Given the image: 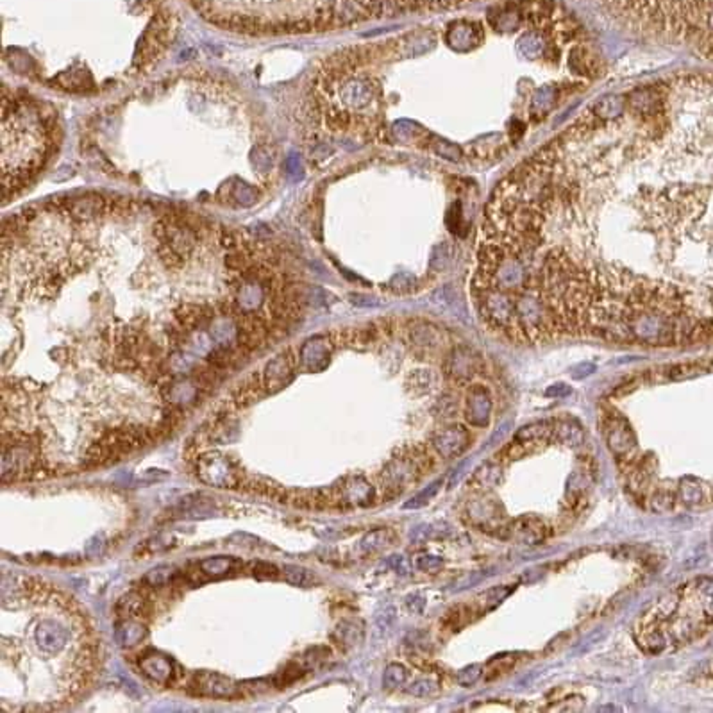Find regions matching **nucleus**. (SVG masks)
Listing matches in <instances>:
<instances>
[{
    "label": "nucleus",
    "mask_w": 713,
    "mask_h": 713,
    "mask_svg": "<svg viewBox=\"0 0 713 713\" xmlns=\"http://www.w3.org/2000/svg\"><path fill=\"white\" fill-rule=\"evenodd\" d=\"M204 20L243 34L325 31L365 18L367 0H188Z\"/></svg>",
    "instance_id": "nucleus-1"
},
{
    "label": "nucleus",
    "mask_w": 713,
    "mask_h": 713,
    "mask_svg": "<svg viewBox=\"0 0 713 713\" xmlns=\"http://www.w3.org/2000/svg\"><path fill=\"white\" fill-rule=\"evenodd\" d=\"M433 468L431 454L424 447H410L401 456H395L386 463L379 476L381 490L385 497H395L408 486L413 485Z\"/></svg>",
    "instance_id": "nucleus-2"
},
{
    "label": "nucleus",
    "mask_w": 713,
    "mask_h": 713,
    "mask_svg": "<svg viewBox=\"0 0 713 713\" xmlns=\"http://www.w3.org/2000/svg\"><path fill=\"white\" fill-rule=\"evenodd\" d=\"M197 477L213 488H237L241 485V470L229 456L208 452L197 460Z\"/></svg>",
    "instance_id": "nucleus-3"
},
{
    "label": "nucleus",
    "mask_w": 713,
    "mask_h": 713,
    "mask_svg": "<svg viewBox=\"0 0 713 713\" xmlns=\"http://www.w3.org/2000/svg\"><path fill=\"white\" fill-rule=\"evenodd\" d=\"M40 472L38 468V451L34 443H29L23 436L11 443H2V479H23L29 474Z\"/></svg>",
    "instance_id": "nucleus-4"
},
{
    "label": "nucleus",
    "mask_w": 713,
    "mask_h": 713,
    "mask_svg": "<svg viewBox=\"0 0 713 713\" xmlns=\"http://www.w3.org/2000/svg\"><path fill=\"white\" fill-rule=\"evenodd\" d=\"M603 433L612 454L621 461H631L636 452V438L630 422L619 413L604 416Z\"/></svg>",
    "instance_id": "nucleus-5"
},
{
    "label": "nucleus",
    "mask_w": 713,
    "mask_h": 713,
    "mask_svg": "<svg viewBox=\"0 0 713 713\" xmlns=\"http://www.w3.org/2000/svg\"><path fill=\"white\" fill-rule=\"evenodd\" d=\"M483 368V359L481 356L477 354L476 350L470 349V347H454L452 350H449L445 356V361H443V372L452 383H458V385H463V383H470L477 374L481 372Z\"/></svg>",
    "instance_id": "nucleus-6"
},
{
    "label": "nucleus",
    "mask_w": 713,
    "mask_h": 713,
    "mask_svg": "<svg viewBox=\"0 0 713 713\" xmlns=\"http://www.w3.org/2000/svg\"><path fill=\"white\" fill-rule=\"evenodd\" d=\"M470 442H472V436L465 425L451 424L438 429L431 436V449L440 458L451 460V458H460L470 447Z\"/></svg>",
    "instance_id": "nucleus-7"
},
{
    "label": "nucleus",
    "mask_w": 713,
    "mask_h": 713,
    "mask_svg": "<svg viewBox=\"0 0 713 713\" xmlns=\"http://www.w3.org/2000/svg\"><path fill=\"white\" fill-rule=\"evenodd\" d=\"M299 367V356L292 349L268 361L265 370L261 372L263 386L267 394H277L279 390L288 386L295 377V370Z\"/></svg>",
    "instance_id": "nucleus-8"
},
{
    "label": "nucleus",
    "mask_w": 713,
    "mask_h": 713,
    "mask_svg": "<svg viewBox=\"0 0 713 713\" xmlns=\"http://www.w3.org/2000/svg\"><path fill=\"white\" fill-rule=\"evenodd\" d=\"M492 394L485 385H470L465 394L463 416L474 428H486L492 416Z\"/></svg>",
    "instance_id": "nucleus-9"
},
{
    "label": "nucleus",
    "mask_w": 713,
    "mask_h": 713,
    "mask_svg": "<svg viewBox=\"0 0 713 713\" xmlns=\"http://www.w3.org/2000/svg\"><path fill=\"white\" fill-rule=\"evenodd\" d=\"M408 343L415 349L419 354H434L445 345V334L436 325L416 320L406 328Z\"/></svg>",
    "instance_id": "nucleus-10"
},
{
    "label": "nucleus",
    "mask_w": 713,
    "mask_h": 713,
    "mask_svg": "<svg viewBox=\"0 0 713 713\" xmlns=\"http://www.w3.org/2000/svg\"><path fill=\"white\" fill-rule=\"evenodd\" d=\"M70 639V633L63 624L52 621V619H45L41 621L34 630V642L40 649V652L47 656H56L63 649L66 647Z\"/></svg>",
    "instance_id": "nucleus-11"
},
{
    "label": "nucleus",
    "mask_w": 713,
    "mask_h": 713,
    "mask_svg": "<svg viewBox=\"0 0 713 713\" xmlns=\"http://www.w3.org/2000/svg\"><path fill=\"white\" fill-rule=\"evenodd\" d=\"M190 688L199 696L208 697H234L238 696L237 683L225 678L222 674L214 672H199L190 681Z\"/></svg>",
    "instance_id": "nucleus-12"
},
{
    "label": "nucleus",
    "mask_w": 713,
    "mask_h": 713,
    "mask_svg": "<svg viewBox=\"0 0 713 713\" xmlns=\"http://www.w3.org/2000/svg\"><path fill=\"white\" fill-rule=\"evenodd\" d=\"M138 667H140L145 678L150 679L152 683L163 685V687L170 685L177 676V672H175L177 667H175L174 661L158 651H149L141 654L140 660H138Z\"/></svg>",
    "instance_id": "nucleus-13"
},
{
    "label": "nucleus",
    "mask_w": 713,
    "mask_h": 713,
    "mask_svg": "<svg viewBox=\"0 0 713 713\" xmlns=\"http://www.w3.org/2000/svg\"><path fill=\"white\" fill-rule=\"evenodd\" d=\"M374 486L365 477H349L333 490V503L337 501L347 506H368L374 501Z\"/></svg>",
    "instance_id": "nucleus-14"
},
{
    "label": "nucleus",
    "mask_w": 713,
    "mask_h": 713,
    "mask_svg": "<svg viewBox=\"0 0 713 713\" xmlns=\"http://www.w3.org/2000/svg\"><path fill=\"white\" fill-rule=\"evenodd\" d=\"M36 585L32 579L17 576V574H4L2 576V606L4 608H20L27 599L34 597Z\"/></svg>",
    "instance_id": "nucleus-15"
},
{
    "label": "nucleus",
    "mask_w": 713,
    "mask_h": 713,
    "mask_svg": "<svg viewBox=\"0 0 713 713\" xmlns=\"http://www.w3.org/2000/svg\"><path fill=\"white\" fill-rule=\"evenodd\" d=\"M331 345L333 341L329 337H315L301 347L299 352V363L310 370V372H320L329 365L331 358Z\"/></svg>",
    "instance_id": "nucleus-16"
},
{
    "label": "nucleus",
    "mask_w": 713,
    "mask_h": 713,
    "mask_svg": "<svg viewBox=\"0 0 713 713\" xmlns=\"http://www.w3.org/2000/svg\"><path fill=\"white\" fill-rule=\"evenodd\" d=\"M467 515L472 519V524L479 525L485 531L497 530L504 521V510L495 499L481 497L470 501L467 506Z\"/></svg>",
    "instance_id": "nucleus-17"
},
{
    "label": "nucleus",
    "mask_w": 713,
    "mask_h": 713,
    "mask_svg": "<svg viewBox=\"0 0 713 713\" xmlns=\"http://www.w3.org/2000/svg\"><path fill=\"white\" fill-rule=\"evenodd\" d=\"M445 40L458 52H467L483 41V29L477 22H452L447 27Z\"/></svg>",
    "instance_id": "nucleus-18"
},
{
    "label": "nucleus",
    "mask_w": 713,
    "mask_h": 713,
    "mask_svg": "<svg viewBox=\"0 0 713 713\" xmlns=\"http://www.w3.org/2000/svg\"><path fill=\"white\" fill-rule=\"evenodd\" d=\"M687 595L696 603L697 608L703 612L708 622H713V578H697L690 585L683 588Z\"/></svg>",
    "instance_id": "nucleus-19"
},
{
    "label": "nucleus",
    "mask_w": 713,
    "mask_h": 713,
    "mask_svg": "<svg viewBox=\"0 0 713 713\" xmlns=\"http://www.w3.org/2000/svg\"><path fill=\"white\" fill-rule=\"evenodd\" d=\"M510 533L516 540H521V542L536 545L547 536V525L545 522L536 519V516H521L519 521L513 522L512 528H510Z\"/></svg>",
    "instance_id": "nucleus-20"
},
{
    "label": "nucleus",
    "mask_w": 713,
    "mask_h": 713,
    "mask_svg": "<svg viewBox=\"0 0 713 713\" xmlns=\"http://www.w3.org/2000/svg\"><path fill=\"white\" fill-rule=\"evenodd\" d=\"M263 394H267L265 386H263V376L261 374H250L234 388L232 403L237 404V408H247L256 403Z\"/></svg>",
    "instance_id": "nucleus-21"
},
{
    "label": "nucleus",
    "mask_w": 713,
    "mask_h": 713,
    "mask_svg": "<svg viewBox=\"0 0 713 713\" xmlns=\"http://www.w3.org/2000/svg\"><path fill=\"white\" fill-rule=\"evenodd\" d=\"M552 436L567 447H579L585 443V429L578 420L561 419L552 424Z\"/></svg>",
    "instance_id": "nucleus-22"
},
{
    "label": "nucleus",
    "mask_w": 713,
    "mask_h": 713,
    "mask_svg": "<svg viewBox=\"0 0 713 713\" xmlns=\"http://www.w3.org/2000/svg\"><path fill=\"white\" fill-rule=\"evenodd\" d=\"M678 501L685 506H699L708 499V486L697 477H683L678 485Z\"/></svg>",
    "instance_id": "nucleus-23"
},
{
    "label": "nucleus",
    "mask_w": 713,
    "mask_h": 713,
    "mask_svg": "<svg viewBox=\"0 0 713 713\" xmlns=\"http://www.w3.org/2000/svg\"><path fill=\"white\" fill-rule=\"evenodd\" d=\"M552 424L554 422H551V420H539V422L524 425V428L516 431L515 443H519L521 447H524V451H528L531 445L543 442V440L551 436Z\"/></svg>",
    "instance_id": "nucleus-24"
},
{
    "label": "nucleus",
    "mask_w": 713,
    "mask_h": 713,
    "mask_svg": "<svg viewBox=\"0 0 713 713\" xmlns=\"http://www.w3.org/2000/svg\"><path fill=\"white\" fill-rule=\"evenodd\" d=\"M145 636H147V630L141 622H138V619H122L117 626V631H114L117 643L125 649H131L141 643Z\"/></svg>",
    "instance_id": "nucleus-25"
},
{
    "label": "nucleus",
    "mask_w": 713,
    "mask_h": 713,
    "mask_svg": "<svg viewBox=\"0 0 713 713\" xmlns=\"http://www.w3.org/2000/svg\"><path fill=\"white\" fill-rule=\"evenodd\" d=\"M363 622L356 621V619H345V621H341L333 633V639L337 640L338 645L343 649L356 647L358 643L363 642Z\"/></svg>",
    "instance_id": "nucleus-26"
},
{
    "label": "nucleus",
    "mask_w": 713,
    "mask_h": 713,
    "mask_svg": "<svg viewBox=\"0 0 713 713\" xmlns=\"http://www.w3.org/2000/svg\"><path fill=\"white\" fill-rule=\"evenodd\" d=\"M438 386V376L431 368H416L406 377V388L413 395H428Z\"/></svg>",
    "instance_id": "nucleus-27"
},
{
    "label": "nucleus",
    "mask_w": 713,
    "mask_h": 713,
    "mask_svg": "<svg viewBox=\"0 0 713 713\" xmlns=\"http://www.w3.org/2000/svg\"><path fill=\"white\" fill-rule=\"evenodd\" d=\"M199 394H201V388L193 379L184 381V383H172L168 385V399L170 403L175 404V406H190V404L197 403Z\"/></svg>",
    "instance_id": "nucleus-28"
},
{
    "label": "nucleus",
    "mask_w": 713,
    "mask_h": 713,
    "mask_svg": "<svg viewBox=\"0 0 713 713\" xmlns=\"http://www.w3.org/2000/svg\"><path fill=\"white\" fill-rule=\"evenodd\" d=\"M147 612V599L140 592H129L117 603V613L120 619H140Z\"/></svg>",
    "instance_id": "nucleus-29"
},
{
    "label": "nucleus",
    "mask_w": 713,
    "mask_h": 713,
    "mask_svg": "<svg viewBox=\"0 0 713 713\" xmlns=\"http://www.w3.org/2000/svg\"><path fill=\"white\" fill-rule=\"evenodd\" d=\"M237 563L238 561L231 556H213V558L202 560L199 563V569H201V574H204L208 578H222L225 574L232 572Z\"/></svg>",
    "instance_id": "nucleus-30"
},
{
    "label": "nucleus",
    "mask_w": 713,
    "mask_h": 713,
    "mask_svg": "<svg viewBox=\"0 0 713 713\" xmlns=\"http://www.w3.org/2000/svg\"><path fill=\"white\" fill-rule=\"evenodd\" d=\"M394 540V531L388 530V528H379V530L368 531L363 539H361V542H359V547H361L365 552H379L383 551V549H386L388 545H392Z\"/></svg>",
    "instance_id": "nucleus-31"
},
{
    "label": "nucleus",
    "mask_w": 713,
    "mask_h": 713,
    "mask_svg": "<svg viewBox=\"0 0 713 713\" xmlns=\"http://www.w3.org/2000/svg\"><path fill=\"white\" fill-rule=\"evenodd\" d=\"M654 465H656V461L652 460V458H647V460L643 458V460L636 463L630 477V485L633 492L639 494V492H643L651 485V479L654 476Z\"/></svg>",
    "instance_id": "nucleus-32"
},
{
    "label": "nucleus",
    "mask_w": 713,
    "mask_h": 713,
    "mask_svg": "<svg viewBox=\"0 0 713 713\" xmlns=\"http://www.w3.org/2000/svg\"><path fill=\"white\" fill-rule=\"evenodd\" d=\"M516 48L528 59H539L545 52V38L540 32L531 31L521 36V40L516 41Z\"/></svg>",
    "instance_id": "nucleus-33"
},
{
    "label": "nucleus",
    "mask_w": 713,
    "mask_h": 713,
    "mask_svg": "<svg viewBox=\"0 0 713 713\" xmlns=\"http://www.w3.org/2000/svg\"><path fill=\"white\" fill-rule=\"evenodd\" d=\"M503 479V463L497 460L486 461L474 472V483L481 488H492Z\"/></svg>",
    "instance_id": "nucleus-34"
},
{
    "label": "nucleus",
    "mask_w": 713,
    "mask_h": 713,
    "mask_svg": "<svg viewBox=\"0 0 713 713\" xmlns=\"http://www.w3.org/2000/svg\"><path fill=\"white\" fill-rule=\"evenodd\" d=\"M630 102L634 110L640 111V113L645 114V117H652V114L660 113V106H661L660 95L652 92V90H649V88L640 93H634V95L631 97Z\"/></svg>",
    "instance_id": "nucleus-35"
},
{
    "label": "nucleus",
    "mask_w": 713,
    "mask_h": 713,
    "mask_svg": "<svg viewBox=\"0 0 713 713\" xmlns=\"http://www.w3.org/2000/svg\"><path fill=\"white\" fill-rule=\"evenodd\" d=\"M622 108H624V99H622V97L608 95L599 99V101L592 106V114L599 117L601 120H610L615 119L622 111Z\"/></svg>",
    "instance_id": "nucleus-36"
},
{
    "label": "nucleus",
    "mask_w": 713,
    "mask_h": 713,
    "mask_svg": "<svg viewBox=\"0 0 713 713\" xmlns=\"http://www.w3.org/2000/svg\"><path fill=\"white\" fill-rule=\"evenodd\" d=\"M710 370V365L708 363H701V361H697V363H679V365H672V367L667 368V377L672 381H683V379H690V377H696V376H701V374H705L708 372Z\"/></svg>",
    "instance_id": "nucleus-37"
},
{
    "label": "nucleus",
    "mask_w": 713,
    "mask_h": 713,
    "mask_svg": "<svg viewBox=\"0 0 713 713\" xmlns=\"http://www.w3.org/2000/svg\"><path fill=\"white\" fill-rule=\"evenodd\" d=\"M490 23L494 29L501 32H510L519 27V13L508 8L494 9L490 13Z\"/></svg>",
    "instance_id": "nucleus-38"
},
{
    "label": "nucleus",
    "mask_w": 713,
    "mask_h": 713,
    "mask_svg": "<svg viewBox=\"0 0 713 713\" xmlns=\"http://www.w3.org/2000/svg\"><path fill=\"white\" fill-rule=\"evenodd\" d=\"M433 412L438 419L442 420L454 419V416L460 413V397L456 394H452V392H447V394H443L442 397L438 399L436 404H434L433 408Z\"/></svg>",
    "instance_id": "nucleus-39"
},
{
    "label": "nucleus",
    "mask_w": 713,
    "mask_h": 713,
    "mask_svg": "<svg viewBox=\"0 0 713 713\" xmlns=\"http://www.w3.org/2000/svg\"><path fill=\"white\" fill-rule=\"evenodd\" d=\"M408 678H410V672L406 667L401 663H390L383 674V685L386 688H401L406 685Z\"/></svg>",
    "instance_id": "nucleus-40"
},
{
    "label": "nucleus",
    "mask_w": 713,
    "mask_h": 713,
    "mask_svg": "<svg viewBox=\"0 0 713 713\" xmlns=\"http://www.w3.org/2000/svg\"><path fill=\"white\" fill-rule=\"evenodd\" d=\"M283 576L290 585H295V587H310L315 583V576L299 565H286L283 569Z\"/></svg>",
    "instance_id": "nucleus-41"
},
{
    "label": "nucleus",
    "mask_w": 713,
    "mask_h": 713,
    "mask_svg": "<svg viewBox=\"0 0 713 713\" xmlns=\"http://www.w3.org/2000/svg\"><path fill=\"white\" fill-rule=\"evenodd\" d=\"M678 501V494H674L669 488H660L651 495V510L656 513L672 512L674 504Z\"/></svg>",
    "instance_id": "nucleus-42"
},
{
    "label": "nucleus",
    "mask_w": 713,
    "mask_h": 713,
    "mask_svg": "<svg viewBox=\"0 0 713 713\" xmlns=\"http://www.w3.org/2000/svg\"><path fill=\"white\" fill-rule=\"evenodd\" d=\"M175 569L172 565H159L156 569H150L149 572L143 576V583H147L149 587H163L170 583V579L174 578Z\"/></svg>",
    "instance_id": "nucleus-43"
},
{
    "label": "nucleus",
    "mask_w": 713,
    "mask_h": 713,
    "mask_svg": "<svg viewBox=\"0 0 713 713\" xmlns=\"http://www.w3.org/2000/svg\"><path fill=\"white\" fill-rule=\"evenodd\" d=\"M408 692H410L412 696L425 699V697L436 696L438 692H440V685H438L436 679L433 678H420L408 687Z\"/></svg>",
    "instance_id": "nucleus-44"
},
{
    "label": "nucleus",
    "mask_w": 713,
    "mask_h": 713,
    "mask_svg": "<svg viewBox=\"0 0 713 713\" xmlns=\"http://www.w3.org/2000/svg\"><path fill=\"white\" fill-rule=\"evenodd\" d=\"M556 88L552 84H547V86H542L539 92L533 95V101H531V106L533 110L536 111H547L551 110L552 104L556 102Z\"/></svg>",
    "instance_id": "nucleus-45"
},
{
    "label": "nucleus",
    "mask_w": 713,
    "mask_h": 713,
    "mask_svg": "<svg viewBox=\"0 0 713 713\" xmlns=\"http://www.w3.org/2000/svg\"><path fill=\"white\" fill-rule=\"evenodd\" d=\"M442 485H443V479H438V481H434L433 485H429L428 488H424V490H422V492H419V494H416L415 497H413V499L408 501V503L404 504V508H406V510H416V508L425 506V504H428L429 501L433 499L434 495H436L438 492H440Z\"/></svg>",
    "instance_id": "nucleus-46"
},
{
    "label": "nucleus",
    "mask_w": 713,
    "mask_h": 713,
    "mask_svg": "<svg viewBox=\"0 0 713 713\" xmlns=\"http://www.w3.org/2000/svg\"><path fill=\"white\" fill-rule=\"evenodd\" d=\"M304 672H306V669H304V665L302 663H290L288 667H286L283 672H279L276 676V685L279 688L283 687H288V685H292L294 681H297L299 678H302L304 676Z\"/></svg>",
    "instance_id": "nucleus-47"
},
{
    "label": "nucleus",
    "mask_w": 713,
    "mask_h": 713,
    "mask_svg": "<svg viewBox=\"0 0 713 713\" xmlns=\"http://www.w3.org/2000/svg\"><path fill=\"white\" fill-rule=\"evenodd\" d=\"M481 676L483 667L479 665V663H474V665H467L465 669H461L460 672H458V683H460L461 687L470 688L481 679Z\"/></svg>",
    "instance_id": "nucleus-48"
},
{
    "label": "nucleus",
    "mask_w": 713,
    "mask_h": 713,
    "mask_svg": "<svg viewBox=\"0 0 713 713\" xmlns=\"http://www.w3.org/2000/svg\"><path fill=\"white\" fill-rule=\"evenodd\" d=\"M415 567L420 570V572H428L433 574L438 572V570L443 567V560L440 556L433 554H420L415 558Z\"/></svg>",
    "instance_id": "nucleus-49"
},
{
    "label": "nucleus",
    "mask_w": 713,
    "mask_h": 713,
    "mask_svg": "<svg viewBox=\"0 0 713 713\" xmlns=\"http://www.w3.org/2000/svg\"><path fill=\"white\" fill-rule=\"evenodd\" d=\"M433 302H436L438 306L445 308V310H452V308L458 304V295H456V292L452 290L451 285H447L434 292Z\"/></svg>",
    "instance_id": "nucleus-50"
},
{
    "label": "nucleus",
    "mask_w": 713,
    "mask_h": 713,
    "mask_svg": "<svg viewBox=\"0 0 713 713\" xmlns=\"http://www.w3.org/2000/svg\"><path fill=\"white\" fill-rule=\"evenodd\" d=\"M395 619H397V612H395L394 606H386V608L381 610L376 615V627L379 633H386L390 627L394 626Z\"/></svg>",
    "instance_id": "nucleus-51"
},
{
    "label": "nucleus",
    "mask_w": 713,
    "mask_h": 713,
    "mask_svg": "<svg viewBox=\"0 0 713 713\" xmlns=\"http://www.w3.org/2000/svg\"><path fill=\"white\" fill-rule=\"evenodd\" d=\"M445 223H447V229H449L452 234H460V228H461L460 202H456V204H452V206L449 208V211H447V217H445Z\"/></svg>",
    "instance_id": "nucleus-52"
},
{
    "label": "nucleus",
    "mask_w": 713,
    "mask_h": 713,
    "mask_svg": "<svg viewBox=\"0 0 713 713\" xmlns=\"http://www.w3.org/2000/svg\"><path fill=\"white\" fill-rule=\"evenodd\" d=\"M390 286L397 294H408V292H412L415 288V279L412 276H408V274H401V276H395L392 279Z\"/></svg>",
    "instance_id": "nucleus-53"
},
{
    "label": "nucleus",
    "mask_w": 713,
    "mask_h": 713,
    "mask_svg": "<svg viewBox=\"0 0 713 713\" xmlns=\"http://www.w3.org/2000/svg\"><path fill=\"white\" fill-rule=\"evenodd\" d=\"M510 592H512V588H492L490 592H486L485 594L486 601L483 603L485 604V606H483V612H485V610L494 608V606H497V604H499L501 601H503L504 597L510 594Z\"/></svg>",
    "instance_id": "nucleus-54"
},
{
    "label": "nucleus",
    "mask_w": 713,
    "mask_h": 713,
    "mask_svg": "<svg viewBox=\"0 0 713 713\" xmlns=\"http://www.w3.org/2000/svg\"><path fill=\"white\" fill-rule=\"evenodd\" d=\"M104 547H106L104 534H95V536H92V539L86 542V545H84V552H86L90 558H95V556L102 554Z\"/></svg>",
    "instance_id": "nucleus-55"
},
{
    "label": "nucleus",
    "mask_w": 713,
    "mask_h": 713,
    "mask_svg": "<svg viewBox=\"0 0 713 713\" xmlns=\"http://www.w3.org/2000/svg\"><path fill=\"white\" fill-rule=\"evenodd\" d=\"M254 576L259 579H276L279 576V570L270 563H265V561H258L254 565Z\"/></svg>",
    "instance_id": "nucleus-56"
},
{
    "label": "nucleus",
    "mask_w": 713,
    "mask_h": 713,
    "mask_svg": "<svg viewBox=\"0 0 713 713\" xmlns=\"http://www.w3.org/2000/svg\"><path fill=\"white\" fill-rule=\"evenodd\" d=\"M388 567H392V569H394L397 574H401V576H408V574H410V563H408L406 558L401 554L390 556Z\"/></svg>",
    "instance_id": "nucleus-57"
},
{
    "label": "nucleus",
    "mask_w": 713,
    "mask_h": 713,
    "mask_svg": "<svg viewBox=\"0 0 713 713\" xmlns=\"http://www.w3.org/2000/svg\"><path fill=\"white\" fill-rule=\"evenodd\" d=\"M445 245H440L434 249L433 252V259H431V267L436 268V270H442L443 267H445V263H447V254L445 252Z\"/></svg>",
    "instance_id": "nucleus-58"
},
{
    "label": "nucleus",
    "mask_w": 713,
    "mask_h": 713,
    "mask_svg": "<svg viewBox=\"0 0 713 713\" xmlns=\"http://www.w3.org/2000/svg\"><path fill=\"white\" fill-rule=\"evenodd\" d=\"M229 542L238 543V545H249V547L258 545V539H254V536H250V534H247V533L231 534V536H229Z\"/></svg>",
    "instance_id": "nucleus-59"
},
{
    "label": "nucleus",
    "mask_w": 713,
    "mask_h": 713,
    "mask_svg": "<svg viewBox=\"0 0 713 713\" xmlns=\"http://www.w3.org/2000/svg\"><path fill=\"white\" fill-rule=\"evenodd\" d=\"M424 604H425V601H424V597H422V595L413 594V595H408V597H406V606H408V610H410V612H412V613H420V612H422V610H424Z\"/></svg>",
    "instance_id": "nucleus-60"
},
{
    "label": "nucleus",
    "mask_w": 713,
    "mask_h": 713,
    "mask_svg": "<svg viewBox=\"0 0 713 713\" xmlns=\"http://www.w3.org/2000/svg\"><path fill=\"white\" fill-rule=\"evenodd\" d=\"M570 394V388L565 383H558V385H552L545 390L547 397H565V395Z\"/></svg>",
    "instance_id": "nucleus-61"
},
{
    "label": "nucleus",
    "mask_w": 713,
    "mask_h": 713,
    "mask_svg": "<svg viewBox=\"0 0 713 713\" xmlns=\"http://www.w3.org/2000/svg\"><path fill=\"white\" fill-rule=\"evenodd\" d=\"M708 22H710V26H712V27H713V14H712V17H710V18H708Z\"/></svg>",
    "instance_id": "nucleus-62"
}]
</instances>
